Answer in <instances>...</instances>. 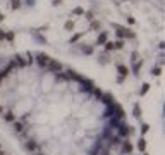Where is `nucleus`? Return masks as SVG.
Listing matches in <instances>:
<instances>
[{
  "instance_id": "obj_1",
  "label": "nucleus",
  "mask_w": 165,
  "mask_h": 155,
  "mask_svg": "<svg viewBox=\"0 0 165 155\" xmlns=\"http://www.w3.org/2000/svg\"><path fill=\"white\" fill-rule=\"evenodd\" d=\"M46 69H48L50 72H60V71H62V64H60L59 60L50 59V62L46 64Z\"/></svg>"
},
{
  "instance_id": "obj_2",
  "label": "nucleus",
  "mask_w": 165,
  "mask_h": 155,
  "mask_svg": "<svg viewBox=\"0 0 165 155\" xmlns=\"http://www.w3.org/2000/svg\"><path fill=\"white\" fill-rule=\"evenodd\" d=\"M48 62H50V57H48L46 53H40V55H38V64H40L41 67H46Z\"/></svg>"
},
{
  "instance_id": "obj_3",
  "label": "nucleus",
  "mask_w": 165,
  "mask_h": 155,
  "mask_svg": "<svg viewBox=\"0 0 165 155\" xmlns=\"http://www.w3.org/2000/svg\"><path fill=\"white\" fill-rule=\"evenodd\" d=\"M107 43V31L100 33V36L96 38V45H105Z\"/></svg>"
},
{
  "instance_id": "obj_4",
  "label": "nucleus",
  "mask_w": 165,
  "mask_h": 155,
  "mask_svg": "<svg viewBox=\"0 0 165 155\" xmlns=\"http://www.w3.org/2000/svg\"><path fill=\"white\" fill-rule=\"evenodd\" d=\"M122 152H124V154H131V152H133V145H131L127 140L122 143Z\"/></svg>"
},
{
  "instance_id": "obj_5",
  "label": "nucleus",
  "mask_w": 165,
  "mask_h": 155,
  "mask_svg": "<svg viewBox=\"0 0 165 155\" xmlns=\"http://www.w3.org/2000/svg\"><path fill=\"white\" fill-rule=\"evenodd\" d=\"M117 71H119V74H121L122 78H126V76L129 74V69H127L126 66H117Z\"/></svg>"
},
{
  "instance_id": "obj_6",
  "label": "nucleus",
  "mask_w": 165,
  "mask_h": 155,
  "mask_svg": "<svg viewBox=\"0 0 165 155\" xmlns=\"http://www.w3.org/2000/svg\"><path fill=\"white\" fill-rule=\"evenodd\" d=\"M114 109H115V112H117V117L124 119V110H122V107H121L119 104H115V105H114Z\"/></svg>"
},
{
  "instance_id": "obj_7",
  "label": "nucleus",
  "mask_w": 165,
  "mask_h": 155,
  "mask_svg": "<svg viewBox=\"0 0 165 155\" xmlns=\"http://www.w3.org/2000/svg\"><path fill=\"white\" fill-rule=\"evenodd\" d=\"M103 102L110 105V104H114V97H112L110 93H105V95H103Z\"/></svg>"
},
{
  "instance_id": "obj_8",
  "label": "nucleus",
  "mask_w": 165,
  "mask_h": 155,
  "mask_svg": "<svg viewBox=\"0 0 165 155\" xmlns=\"http://www.w3.org/2000/svg\"><path fill=\"white\" fill-rule=\"evenodd\" d=\"M138 148H139L141 152H145V148H146V141H145V138H141V140H139V143H138Z\"/></svg>"
},
{
  "instance_id": "obj_9",
  "label": "nucleus",
  "mask_w": 165,
  "mask_h": 155,
  "mask_svg": "<svg viewBox=\"0 0 165 155\" xmlns=\"http://www.w3.org/2000/svg\"><path fill=\"white\" fill-rule=\"evenodd\" d=\"M10 7L15 10V9H19L21 7V0H10Z\"/></svg>"
},
{
  "instance_id": "obj_10",
  "label": "nucleus",
  "mask_w": 165,
  "mask_h": 155,
  "mask_svg": "<svg viewBox=\"0 0 165 155\" xmlns=\"http://www.w3.org/2000/svg\"><path fill=\"white\" fill-rule=\"evenodd\" d=\"M64 28H65V31H72V28H74V22H72V21H67V22L64 24Z\"/></svg>"
},
{
  "instance_id": "obj_11",
  "label": "nucleus",
  "mask_w": 165,
  "mask_h": 155,
  "mask_svg": "<svg viewBox=\"0 0 165 155\" xmlns=\"http://www.w3.org/2000/svg\"><path fill=\"white\" fill-rule=\"evenodd\" d=\"M5 121H9V123H12V121H15V116H14L12 112H7V114H5Z\"/></svg>"
},
{
  "instance_id": "obj_12",
  "label": "nucleus",
  "mask_w": 165,
  "mask_h": 155,
  "mask_svg": "<svg viewBox=\"0 0 165 155\" xmlns=\"http://www.w3.org/2000/svg\"><path fill=\"white\" fill-rule=\"evenodd\" d=\"M105 50H115L114 41H107V43H105Z\"/></svg>"
},
{
  "instance_id": "obj_13",
  "label": "nucleus",
  "mask_w": 165,
  "mask_h": 155,
  "mask_svg": "<svg viewBox=\"0 0 165 155\" xmlns=\"http://www.w3.org/2000/svg\"><path fill=\"white\" fill-rule=\"evenodd\" d=\"M134 117H141V109H139L138 104L134 105Z\"/></svg>"
},
{
  "instance_id": "obj_14",
  "label": "nucleus",
  "mask_w": 165,
  "mask_h": 155,
  "mask_svg": "<svg viewBox=\"0 0 165 155\" xmlns=\"http://www.w3.org/2000/svg\"><path fill=\"white\" fill-rule=\"evenodd\" d=\"M24 147H26V150H34V148H36V143H34V141H29V143H26Z\"/></svg>"
},
{
  "instance_id": "obj_15",
  "label": "nucleus",
  "mask_w": 165,
  "mask_h": 155,
  "mask_svg": "<svg viewBox=\"0 0 165 155\" xmlns=\"http://www.w3.org/2000/svg\"><path fill=\"white\" fill-rule=\"evenodd\" d=\"M148 90H150V85H148V83H145V85H143V88H141V91H139V95H145Z\"/></svg>"
},
{
  "instance_id": "obj_16",
  "label": "nucleus",
  "mask_w": 165,
  "mask_h": 155,
  "mask_svg": "<svg viewBox=\"0 0 165 155\" xmlns=\"http://www.w3.org/2000/svg\"><path fill=\"white\" fill-rule=\"evenodd\" d=\"M152 74H153V76H160V74H162V69H160V67H155V69H152Z\"/></svg>"
},
{
  "instance_id": "obj_17",
  "label": "nucleus",
  "mask_w": 165,
  "mask_h": 155,
  "mask_svg": "<svg viewBox=\"0 0 165 155\" xmlns=\"http://www.w3.org/2000/svg\"><path fill=\"white\" fill-rule=\"evenodd\" d=\"M14 129L15 131H22V123H15L14 121Z\"/></svg>"
},
{
  "instance_id": "obj_18",
  "label": "nucleus",
  "mask_w": 165,
  "mask_h": 155,
  "mask_svg": "<svg viewBox=\"0 0 165 155\" xmlns=\"http://www.w3.org/2000/svg\"><path fill=\"white\" fill-rule=\"evenodd\" d=\"M141 66H143V62H141V60H139V62H136V66H134V72H136V74H138V71L141 69Z\"/></svg>"
},
{
  "instance_id": "obj_19",
  "label": "nucleus",
  "mask_w": 165,
  "mask_h": 155,
  "mask_svg": "<svg viewBox=\"0 0 165 155\" xmlns=\"http://www.w3.org/2000/svg\"><path fill=\"white\" fill-rule=\"evenodd\" d=\"M91 29H100V22L93 21V22H91Z\"/></svg>"
},
{
  "instance_id": "obj_20",
  "label": "nucleus",
  "mask_w": 165,
  "mask_h": 155,
  "mask_svg": "<svg viewBox=\"0 0 165 155\" xmlns=\"http://www.w3.org/2000/svg\"><path fill=\"white\" fill-rule=\"evenodd\" d=\"M81 36H83V35H81V33H79V35H74V36H72V38H71V43H74V41H77V40H79V38H81Z\"/></svg>"
},
{
  "instance_id": "obj_21",
  "label": "nucleus",
  "mask_w": 165,
  "mask_h": 155,
  "mask_svg": "<svg viewBox=\"0 0 165 155\" xmlns=\"http://www.w3.org/2000/svg\"><path fill=\"white\" fill-rule=\"evenodd\" d=\"M114 45H115V48H122V47H124V41H122V40H119V41H115Z\"/></svg>"
},
{
  "instance_id": "obj_22",
  "label": "nucleus",
  "mask_w": 165,
  "mask_h": 155,
  "mask_svg": "<svg viewBox=\"0 0 165 155\" xmlns=\"http://www.w3.org/2000/svg\"><path fill=\"white\" fill-rule=\"evenodd\" d=\"M74 14H77V16H81V14H84V10H83L81 7H77V9H74Z\"/></svg>"
},
{
  "instance_id": "obj_23",
  "label": "nucleus",
  "mask_w": 165,
  "mask_h": 155,
  "mask_svg": "<svg viewBox=\"0 0 165 155\" xmlns=\"http://www.w3.org/2000/svg\"><path fill=\"white\" fill-rule=\"evenodd\" d=\"M83 52H84V53H91V52H93V48H91V47H84V48H83Z\"/></svg>"
},
{
  "instance_id": "obj_24",
  "label": "nucleus",
  "mask_w": 165,
  "mask_h": 155,
  "mask_svg": "<svg viewBox=\"0 0 165 155\" xmlns=\"http://www.w3.org/2000/svg\"><path fill=\"white\" fill-rule=\"evenodd\" d=\"M148 129H150L148 124H143V126H141V131H143V133H148Z\"/></svg>"
},
{
  "instance_id": "obj_25",
  "label": "nucleus",
  "mask_w": 165,
  "mask_h": 155,
  "mask_svg": "<svg viewBox=\"0 0 165 155\" xmlns=\"http://www.w3.org/2000/svg\"><path fill=\"white\" fill-rule=\"evenodd\" d=\"M5 38H7V40H12V38H14V35H12V33H7V35H5Z\"/></svg>"
},
{
  "instance_id": "obj_26",
  "label": "nucleus",
  "mask_w": 165,
  "mask_h": 155,
  "mask_svg": "<svg viewBox=\"0 0 165 155\" xmlns=\"http://www.w3.org/2000/svg\"><path fill=\"white\" fill-rule=\"evenodd\" d=\"M3 38H5V33H3V31L0 29V40H3Z\"/></svg>"
},
{
  "instance_id": "obj_27",
  "label": "nucleus",
  "mask_w": 165,
  "mask_h": 155,
  "mask_svg": "<svg viewBox=\"0 0 165 155\" xmlns=\"http://www.w3.org/2000/svg\"><path fill=\"white\" fill-rule=\"evenodd\" d=\"M2 112H3V109H2V107H0V114H2Z\"/></svg>"
}]
</instances>
